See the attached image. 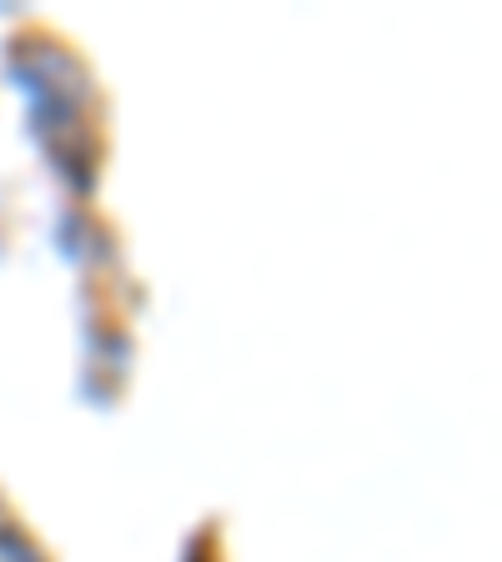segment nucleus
I'll return each mask as SVG.
<instances>
[]
</instances>
